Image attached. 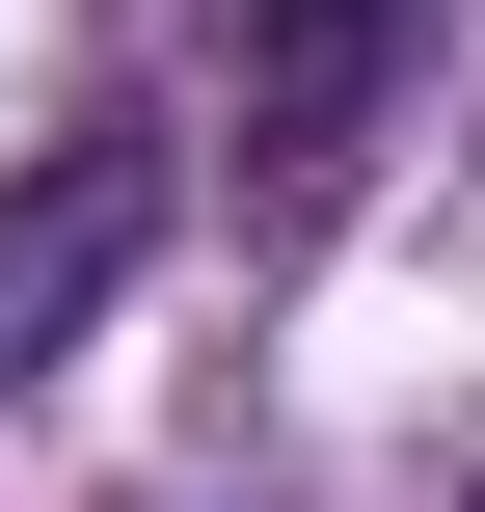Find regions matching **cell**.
Wrapping results in <instances>:
<instances>
[{"label":"cell","mask_w":485,"mask_h":512,"mask_svg":"<svg viewBox=\"0 0 485 512\" xmlns=\"http://www.w3.org/2000/svg\"><path fill=\"white\" fill-rule=\"evenodd\" d=\"M135 243H162V162H135V135H81L54 189H0V378L81 351V324L135 297Z\"/></svg>","instance_id":"cell-1"},{"label":"cell","mask_w":485,"mask_h":512,"mask_svg":"<svg viewBox=\"0 0 485 512\" xmlns=\"http://www.w3.org/2000/svg\"><path fill=\"white\" fill-rule=\"evenodd\" d=\"M405 27H432V0H243V81H270V108H351Z\"/></svg>","instance_id":"cell-2"}]
</instances>
